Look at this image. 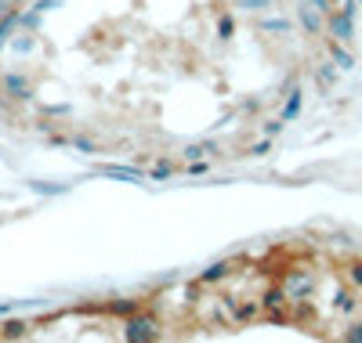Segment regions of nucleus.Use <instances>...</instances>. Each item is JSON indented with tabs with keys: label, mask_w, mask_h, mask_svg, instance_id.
Instances as JSON below:
<instances>
[{
	"label": "nucleus",
	"mask_w": 362,
	"mask_h": 343,
	"mask_svg": "<svg viewBox=\"0 0 362 343\" xmlns=\"http://www.w3.org/2000/svg\"><path fill=\"white\" fill-rule=\"evenodd\" d=\"M276 282L283 286L286 300L293 303V318H305V303H312L315 289H319V278H315V267L308 260H290L279 275Z\"/></svg>",
	"instance_id": "nucleus-1"
},
{
	"label": "nucleus",
	"mask_w": 362,
	"mask_h": 343,
	"mask_svg": "<svg viewBox=\"0 0 362 343\" xmlns=\"http://www.w3.org/2000/svg\"><path fill=\"white\" fill-rule=\"evenodd\" d=\"M124 336L127 339H138V343H148V339H160L163 329L153 315H145V311H134V315L124 322Z\"/></svg>",
	"instance_id": "nucleus-2"
},
{
	"label": "nucleus",
	"mask_w": 362,
	"mask_h": 343,
	"mask_svg": "<svg viewBox=\"0 0 362 343\" xmlns=\"http://www.w3.org/2000/svg\"><path fill=\"white\" fill-rule=\"evenodd\" d=\"M326 33L334 37V40H341V44H351L355 40V15L334 8V11L326 15Z\"/></svg>",
	"instance_id": "nucleus-3"
},
{
	"label": "nucleus",
	"mask_w": 362,
	"mask_h": 343,
	"mask_svg": "<svg viewBox=\"0 0 362 343\" xmlns=\"http://www.w3.org/2000/svg\"><path fill=\"white\" fill-rule=\"evenodd\" d=\"M297 22L305 25V33H308V37H322V33H326V15H322V11H315V8L308 4V0L297 8Z\"/></svg>",
	"instance_id": "nucleus-4"
},
{
	"label": "nucleus",
	"mask_w": 362,
	"mask_h": 343,
	"mask_svg": "<svg viewBox=\"0 0 362 343\" xmlns=\"http://www.w3.org/2000/svg\"><path fill=\"white\" fill-rule=\"evenodd\" d=\"M98 174H102V177H112V181H124V184H138V181H145V174H141L138 167H116V163L98 167Z\"/></svg>",
	"instance_id": "nucleus-5"
},
{
	"label": "nucleus",
	"mask_w": 362,
	"mask_h": 343,
	"mask_svg": "<svg viewBox=\"0 0 362 343\" xmlns=\"http://www.w3.org/2000/svg\"><path fill=\"white\" fill-rule=\"evenodd\" d=\"M4 95L8 98H29L33 95V83H29L25 76H18V73H8L4 76Z\"/></svg>",
	"instance_id": "nucleus-6"
},
{
	"label": "nucleus",
	"mask_w": 362,
	"mask_h": 343,
	"mask_svg": "<svg viewBox=\"0 0 362 343\" xmlns=\"http://www.w3.org/2000/svg\"><path fill=\"white\" fill-rule=\"evenodd\" d=\"M228 275H232V264H228V260H218V264H210V267L199 275V286H214V282H225Z\"/></svg>",
	"instance_id": "nucleus-7"
},
{
	"label": "nucleus",
	"mask_w": 362,
	"mask_h": 343,
	"mask_svg": "<svg viewBox=\"0 0 362 343\" xmlns=\"http://www.w3.org/2000/svg\"><path fill=\"white\" fill-rule=\"evenodd\" d=\"M329 58H334V66L341 69V73H348V69H355V54L341 44V40H334L329 44Z\"/></svg>",
	"instance_id": "nucleus-8"
},
{
	"label": "nucleus",
	"mask_w": 362,
	"mask_h": 343,
	"mask_svg": "<svg viewBox=\"0 0 362 343\" xmlns=\"http://www.w3.org/2000/svg\"><path fill=\"white\" fill-rule=\"evenodd\" d=\"M300 105H305V95H300V87H293L286 95V105H283V123H293L300 116Z\"/></svg>",
	"instance_id": "nucleus-9"
},
{
	"label": "nucleus",
	"mask_w": 362,
	"mask_h": 343,
	"mask_svg": "<svg viewBox=\"0 0 362 343\" xmlns=\"http://www.w3.org/2000/svg\"><path fill=\"white\" fill-rule=\"evenodd\" d=\"M341 278H344V286H351V289L362 293V260H348L341 267Z\"/></svg>",
	"instance_id": "nucleus-10"
},
{
	"label": "nucleus",
	"mask_w": 362,
	"mask_h": 343,
	"mask_svg": "<svg viewBox=\"0 0 362 343\" xmlns=\"http://www.w3.org/2000/svg\"><path fill=\"white\" fill-rule=\"evenodd\" d=\"M105 311H109V315H134V311H141V300H138V296H131V300H112V303H105Z\"/></svg>",
	"instance_id": "nucleus-11"
},
{
	"label": "nucleus",
	"mask_w": 362,
	"mask_h": 343,
	"mask_svg": "<svg viewBox=\"0 0 362 343\" xmlns=\"http://www.w3.org/2000/svg\"><path fill=\"white\" fill-rule=\"evenodd\" d=\"M22 22V15L18 11H11V15H4V18H0V47H4L8 44V37H11V29Z\"/></svg>",
	"instance_id": "nucleus-12"
},
{
	"label": "nucleus",
	"mask_w": 362,
	"mask_h": 343,
	"mask_svg": "<svg viewBox=\"0 0 362 343\" xmlns=\"http://www.w3.org/2000/svg\"><path fill=\"white\" fill-rule=\"evenodd\" d=\"M341 339H344V343H362V318H351V322L344 325Z\"/></svg>",
	"instance_id": "nucleus-13"
},
{
	"label": "nucleus",
	"mask_w": 362,
	"mask_h": 343,
	"mask_svg": "<svg viewBox=\"0 0 362 343\" xmlns=\"http://www.w3.org/2000/svg\"><path fill=\"white\" fill-rule=\"evenodd\" d=\"M29 329H25V322H4L0 325V336L4 339H18V336H25Z\"/></svg>",
	"instance_id": "nucleus-14"
},
{
	"label": "nucleus",
	"mask_w": 362,
	"mask_h": 343,
	"mask_svg": "<svg viewBox=\"0 0 362 343\" xmlns=\"http://www.w3.org/2000/svg\"><path fill=\"white\" fill-rule=\"evenodd\" d=\"M29 188L40 192V195H62L66 192V184H44V181H29Z\"/></svg>",
	"instance_id": "nucleus-15"
},
{
	"label": "nucleus",
	"mask_w": 362,
	"mask_h": 343,
	"mask_svg": "<svg viewBox=\"0 0 362 343\" xmlns=\"http://www.w3.org/2000/svg\"><path fill=\"white\" fill-rule=\"evenodd\" d=\"M261 29H264V33H286L290 22H286V18H264V22H261Z\"/></svg>",
	"instance_id": "nucleus-16"
},
{
	"label": "nucleus",
	"mask_w": 362,
	"mask_h": 343,
	"mask_svg": "<svg viewBox=\"0 0 362 343\" xmlns=\"http://www.w3.org/2000/svg\"><path fill=\"white\" fill-rule=\"evenodd\" d=\"M272 4V0H239V8H243V11H264Z\"/></svg>",
	"instance_id": "nucleus-17"
},
{
	"label": "nucleus",
	"mask_w": 362,
	"mask_h": 343,
	"mask_svg": "<svg viewBox=\"0 0 362 343\" xmlns=\"http://www.w3.org/2000/svg\"><path fill=\"white\" fill-rule=\"evenodd\" d=\"M334 80H337V66H326V69H319V83H322V87H329Z\"/></svg>",
	"instance_id": "nucleus-18"
},
{
	"label": "nucleus",
	"mask_w": 362,
	"mask_h": 343,
	"mask_svg": "<svg viewBox=\"0 0 362 343\" xmlns=\"http://www.w3.org/2000/svg\"><path fill=\"white\" fill-rule=\"evenodd\" d=\"M206 152H214V145H189V148H185L189 160H199V155H206Z\"/></svg>",
	"instance_id": "nucleus-19"
},
{
	"label": "nucleus",
	"mask_w": 362,
	"mask_h": 343,
	"mask_svg": "<svg viewBox=\"0 0 362 343\" xmlns=\"http://www.w3.org/2000/svg\"><path fill=\"white\" fill-rule=\"evenodd\" d=\"M283 127H286V123H283V116H279V119H268V123H264V134H268V138H276Z\"/></svg>",
	"instance_id": "nucleus-20"
},
{
	"label": "nucleus",
	"mask_w": 362,
	"mask_h": 343,
	"mask_svg": "<svg viewBox=\"0 0 362 343\" xmlns=\"http://www.w3.org/2000/svg\"><path fill=\"white\" fill-rule=\"evenodd\" d=\"M308 4H312L315 11H322V15H329V11H334V0H308Z\"/></svg>",
	"instance_id": "nucleus-21"
},
{
	"label": "nucleus",
	"mask_w": 362,
	"mask_h": 343,
	"mask_svg": "<svg viewBox=\"0 0 362 343\" xmlns=\"http://www.w3.org/2000/svg\"><path fill=\"white\" fill-rule=\"evenodd\" d=\"M33 44H37L33 37H18L15 40V51H33Z\"/></svg>",
	"instance_id": "nucleus-22"
},
{
	"label": "nucleus",
	"mask_w": 362,
	"mask_h": 343,
	"mask_svg": "<svg viewBox=\"0 0 362 343\" xmlns=\"http://www.w3.org/2000/svg\"><path fill=\"white\" fill-rule=\"evenodd\" d=\"M218 33H221L225 40L232 37V18H221V22H218Z\"/></svg>",
	"instance_id": "nucleus-23"
},
{
	"label": "nucleus",
	"mask_w": 362,
	"mask_h": 343,
	"mask_svg": "<svg viewBox=\"0 0 362 343\" xmlns=\"http://www.w3.org/2000/svg\"><path fill=\"white\" fill-rule=\"evenodd\" d=\"M170 174H174V167H167V163L153 170V177H156V181H163V177H170Z\"/></svg>",
	"instance_id": "nucleus-24"
},
{
	"label": "nucleus",
	"mask_w": 362,
	"mask_h": 343,
	"mask_svg": "<svg viewBox=\"0 0 362 343\" xmlns=\"http://www.w3.org/2000/svg\"><path fill=\"white\" fill-rule=\"evenodd\" d=\"M73 145H76V148H80V152H95V145H90V141H87V138H76V141H73Z\"/></svg>",
	"instance_id": "nucleus-25"
},
{
	"label": "nucleus",
	"mask_w": 362,
	"mask_h": 343,
	"mask_svg": "<svg viewBox=\"0 0 362 343\" xmlns=\"http://www.w3.org/2000/svg\"><path fill=\"white\" fill-rule=\"evenodd\" d=\"M51 8H58V0H40L37 4V11H51Z\"/></svg>",
	"instance_id": "nucleus-26"
},
{
	"label": "nucleus",
	"mask_w": 362,
	"mask_h": 343,
	"mask_svg": "<svg viewBox=\"0 0 362 343\" xmlns=\"http://www.w3.org/2000/svg\"><path fill=\"white\" fill-rule=\"evenodd\" d=\"M268 148H272V145H268V141H261V145H254L250 152H254V155H268Z\"/></svg>",
	"instance_id": "nucleus-27"
},
{
	"label": "nucleus",
	"mask_w": 362,
	"mask_h": 343,
	"mask_svg": "<svg viewBox=\"0 0 362 343\" xmlns=\"http://www.w3.org/2000/svg\"><path fill=\"white\" fill-rule=\"evenodd\" d=\"M358 4H362V0H358Z\"/></svg>",
	"instance_id": "nucleus-28"
}]
</instances>
